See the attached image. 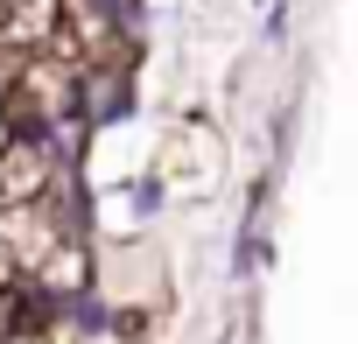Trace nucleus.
Wrapping results in <instances>:
<instances>
[{
    "label": "nucleus",
    "mask_w": 358,
    "mask_h": 344,
    "mask_svg": "<svg viewBox=\"0 0 358 344\" xmlns=\"http://www.w3.org/2000/svg\"><path fill=\"white\" fill-rule=\"evenodd\" d=\"M148 176L169 190V197H211L218 176H225V141L204 127V120H183V127H169L148 155Z\"/></svg>",
    "instance_id": "obj_1"
},
{
    "label": "nucleus",
    "mask_w": 358,
    "mask_h": 344,
    "mask_svg": "<svg viewBox=\"0 0 358 344\" xmlns=\"http://www.w3.org/2000/svg\"><path fill=\"white\" fill-rule=\"evenodd\" d=\"M64 169H71V162H64L43 134H15L8 155H0V204H43V197L57 190Z\"/></svg>",
    "instance_id": "obj_2"
},
{
    "label": "nucleus",
    "mask_w": 358,
    "mask_h": 344,
    "mask_svg": "<svg viewBox=\"0 0 358 344\" xmlns=\"http://www.w3.org/2000/svg\"><path fill=\"white\" fill-rule=\"evenodd\" d=\"M22 288L43 295V302H85V295H92V239H64Z\"/></svg>",
    "instance_id": "obj_3"
},
{
    "label": "nucleus",
    "mask_w": 358,
    "mask_h": 344,
    "mask_svg": "<svg viewBox=\"0 0 358 344\" xmlns=\"http://www.w3.org/2000/svg\"><path fill=\"white\" fill-rule=\"evenodd\" d=\"M8 288H22V274H15V260H8V253H0V295H8Z\"/></svg>",
    "instance_id": "obj_4"
},
{
    "label": "nucleus",
    "mask_w": 358,
    "mask_h": 344,
    "mask_svg": "<svg viewBox=\"0 0 358 344\" xmlns=\"http://www.w3.org/2000/svg\"><path fill=\"white\" fill-rule=\"evenodd\" d=\"M0 344H50V337H36V330H22V337H0Z\"/></svg>",
    "instance_id": "obj_5"
}]
</instances>
